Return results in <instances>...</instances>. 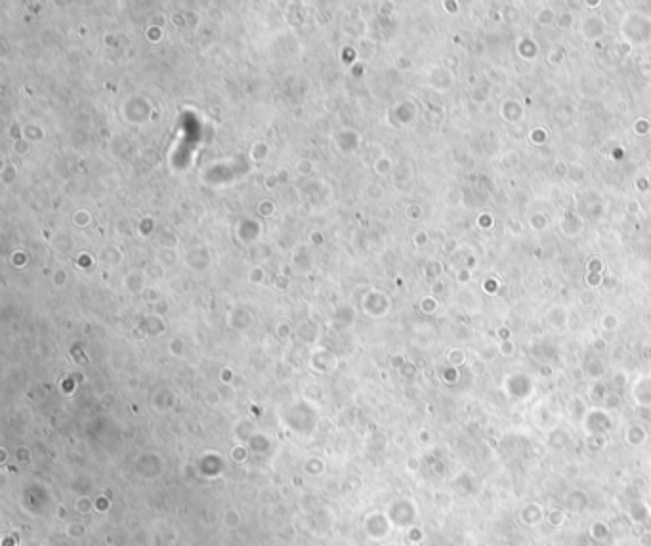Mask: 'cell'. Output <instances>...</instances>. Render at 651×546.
I'll return each instance as SVG.
<instances>
[{
  "mask_svg": "<svg viewBox=\"0 0 651 546\" xmlns=\"http://www.w3.org/2000/svg\"><path fill=\"white\" fill-rule=\"evenodd\" d=\"M586 504H588V498H586V495L579 493V491H573V493L567 496V506L571 508V510H575V512L585 510Z\"/></svg>",
  "mask_w": 651,
  "mask_h": 546,
  "instance_id": "6da1fadb",
  "label": "cell"
},
{
  "mask_svg": "<svg viewBox=\"0 0 651 546\" xmlns=\"http://www.w3.org/2000/svg\"><path fill=\"white\" fill-rule=\"evenodd\" d=\"M521 518L525 520V523H529V525H535L537 521H541V518H543V512H541V508L537 504H529L527 508H523V512H521Z\"/></svg>",
  "mask_w": 651,
  "mask_h": 546,
  "instance_id": "7a4b0ae2",
  "label": "cell"
},
{
  "mask_svg": "<svg viewBox=\"0 0 651 546\" xmlns=\"http://www.w3.org/2000/svg\"><path fill=\"white\" fill-rule=\"evenodd\" d=\"M546 521H548L552 527H561V525H563V521H565V514H563V510L552 508V510L548 512V516H546Z\"/></svg>",
  "mask_w": 651,
  "mask_h": 546,
  "instance_id": "3957f363",
  "label": "cell"
},
{
  "mask_svg": "<svg viewBox=\"0 0 651 546\" xmlns=\"http://www.w3.org/2000/svg\"><path fill=\"white\" fill-rule=\"evenodd\" d=\"M590 537L596 538V540H607V537H609V529H607V525H603V523H594L592 527H590Z\"/></svg>",
  "mask_w": 651,
  "mask_h": 546,
  "instance_id": "277c9868",
  "label": "cell"
},
{
  "mask_svg": "<svg viewBox=\"0 0 651 546\" xmlns=\"http://www.w3.org/2000/svg\"><path fill=\"white\" fill-rule=\"evenodd\" d=\"M630 516L634 521H643L647 518V508H643L642 502H632L630 506Z\"/></svg>",
  "mask_w": 651,
  "mask_h": 546,
  "instance_id": "5b68a950",
  "label": "cell"
}]
</instances>
